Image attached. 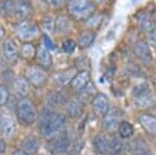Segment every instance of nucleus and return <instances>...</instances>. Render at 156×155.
<instances>
[{
    "mask_svg": "<svg viewBox=\"0 0 156 155\" xmlns=\"http://www.w3.org/2000/svg\"><path fill=\"white\" fill-rule=\"evenodd\" d=\"M40 147H41V143H40L39 139L34 136H26L21 142V151H23L29 155L36 154L39 151Z\"/></svg>",
    "mask_w": 156,
    "mask_h": 155,
    "instance_id": "15",
    "label": "nucleus"
},
{
    "mask_svg": "<svg viewBox=\"0 0 156 155\" xmlns=\"http://www.w3.org/2000/svg\"><path fill=\"white\" fill-rule=\"evenodd\" d=\"M16 116L21 124L31 125L37 121V112L32 102L21 99L16 105Z\"/></svg>",
    "mask_w": 156,
    "mask_h": 155,
    "instance_id": "3",
    "label": "nucleus"
},
{
    "mask_svg": "<svg viewBox=\"0 0 156 155\" xmlns=\"http://www.w3.org/2000/svg\"><path fill=\"white\" fill-rule=\"evenodd\" d=\"M29 82L25 77L22 76H18L14 79V82H12V86H14V89L16 91V93L21 97H26L28 96L30 89H29Z\"/></svg>",
    "mask_w": 156,
    "mask_h": 155,
    "instance_id": "18",
    "label": "nucleus"
},
{
    "mask_svg": "<svg viewBox=\"0 0 156 155\" xmlns=\"http://www.w3.org/2000/svg\"><path fill=\"white\" fill-rule=\"evenodd\" d=\"M95 37H96V34L95 32H93L92 30H87L84 31L78 37V46L80 48H87L90 45H92L93 42L95 41Z\"/></svg>",
    "mask_w": 156,
    "mask_h": 155,
    "instance_id": "22",
    "label": "nucleus"
},
{
    "mask_svg": "<svg viewBox=\"0 0 156 155\" xmlns=\"http://www.w3.org/2000/svg\"><path fill=\"white\" fill-rule=\"evenodd\" d=\"M25 78L34 86H42L47 81V74L41 67H30L26 70Z\"/></svg>",
    "mask_w": 156,
    "mask_h": 155,
    "instance_id": "6",
    "label": "nucleus"
},
{
    "mask_svg": "<svg viewBox=\"0 0 156 155\" xmlns=\"http://www.w3.org/2000/svg\"><path fill=\"white\" fill-rule=\"evenodd\" d=\"M71 28V22L67 16L60 15L55 19V31L58 34H65Z\"/></svg>",
    "mask_w": 156,
    "mask_h": 155,
    "instance_id": "20",
    "label": "nucleus"
},
{
    "mask_svg": "<svg viewBox=\"0 0 156 155\" xmlns=\"http://www.w3.org/2000/svg\"><path fill=\"white\" fill-rule=\"evenodd\" d=\"M134 155H151V154H150V153H149V152H148V151H146V150H145V151L136 152V153H135Z\"/></svg>",
    "mask_w": 156,
    "mask_h": 155,
    "instance_id": "40",
    "label": "nucleus"
},
{
    "mask_svg": "<svg viewBox=\"0 0 156 155\" xmlns=\"http://www.w3.org/2000/svg\"><path fill=\"white\" fill-rule=\"evenodd\" d=\"M137 21H138V24H140V28H142V30L146 32V33H148V32L152 29L153 25H152V21H151V16H149L147 12H138Z\"/></svg>",
    "mask_w": 156,
    "mask_h": 155,
    "instance_id": "23",
    "label": "nucleus"
},
{
    "mask_svg": "<svg viewBox=\"0 0 156 155\" xmlns=\"http://www.w3.org/2000/svg\"><path fill=\"white\" fill-rule=\"evenodd\" d=\"M70 147H71V139L65 134L52 137L47 145V148L49 149V151L54 154L64 153Z\"/></svg>",
    "mask_w": 156,
    "mask_h": 155,
    "instance_id": "5",
    "label": "nucleus"
},
{
    "mask_svg": "<svg viewBox=\"0 0 156 155\" xmlns=\"http://www.w3.org/2000/svg\"><path fill=\"white\" fill-rule=\"evenodd\" d=\"M93 111L97 116L104 117L109 111V100L108 97L103 93H98L92 100Z\"/></svg>",
    "mask_w": 156,
    "mask_h": 155,
    "instance_id": "7",
    "label": "nucleus"
},
{
    "mask_svg": "<svg viewBox=\"0 0 156 155\" xmlns=\"http://www.w3.org/2000/svg\"><path fill=\"white\" fill-rule=\"evenodd\" d=\"M65 125V117L52 111L51 109H44L40 117L39 129L41 134L46 139H52Z\"/></svg>",
    "mask_w": 156,
    "mask_h": 155,
    "instance_id": "1",
    "label": "nucleus"
},
{
    "mask_svg": "<svg viewBox=\"0 0 156 155\" xmlns=\"http://www.w3.org/2000/svg\"><path fill=\"white\" fill-rule=\"evenodd\" d=\"M47 101L51 106H59L64 103L65 97L60 92H51L47 96Z\"/></svg>",
    "mask_w": 156,
    "mask_h": 155,
    "instance_id": "28",
    "label": "nucleus"
},
{
    "mask_svg": "<svg viewBox=\"0 0 156 155\" xmlns=\"http://www.w3.org/2000/svg\"><path fill=\"white\" fill-rule=\"evenodd\" d=\"M0 15L3 17H9L14 15V1L12 0L0 1Z\"/></svg>",
    "mask_w": 156,
    "mask_h": 155,
    "instance_id": "27",
    "label": "nucleus"
},
{
    "mask_svg": "<svg viewBox=\"0 0 156 155\" xmlns=\"http://www.w3.org/2000/svg\"><path fill=\"white\" fill-rule=\"evenodd\" d=\"M3 37H4V29L2 28L1 26H0V41L3 39Z\"/></svg>",
    "mask_w": 156,
    "mask_h": 155,
    "instance_id": "41",
    "label": "nucleus"
},
{
    "mask_svg": "<svg viewBox=\"0 0 156 155\" xmlns=\"http://www.w3.org/2000/svg\"><path fill=\"white\" fill-rule=\"evenodd\" d=\"M3 55L9 62H15L19 57V50L17 44L12 39H6L3 42Z\"/></svg>",
    "mask_w": 156,
    "mask_h": 155,
    "instance_id": "14",
    "label": "nucleus"
},
{
    "mask_svg": "<svg viewBox=\"0 0 156 155\" xmlns=\"http://www.w3.org/2000/svg\"><path fill=\"white\" fill-rule=\"evenodd\" d=\"M135 105L140 108H148V107L152 106L153 104V98L151 96L150 92L140 95V96L135 97Z\"/></svg>",
    "mask_w": 156,
    "mask_h": 155,
    "instance_id": "25",
    "label": "nucleus"
},
{
    "mask_svg": "<svg viewBox=\"0 0 156 155\" xmlns=\"http://www.w3.org/2000/svg\"><path fill=\"white\" fill-rule=\"evenodd\" d=\"M42 28L46 33H52L55 30V20H53L51 17H45L42 20Z\"/></svg>",
    "mask_w": 156,
    "mask_h": 155,
    "instance_id": "30",
    "label": "nucleus"
},
{
    "mask_svg": "<svg viewBox=\"0 0 156 155\" xmlns=\"http://www.w3.org/2000/svg\"><path fill=\"white\" fill-rule=\"evenodd\" d=\"M43 1H44L48 6L55 7V9H56V7L62 6L65 3V0H43Z\"/></svg>",
    "mask_w": 156,
    "mask_h": 155,
    "instance_id": "36",
    "label": "nucleus"
},
{
    "mask_svg": "<svg viewBox=\"0 0 156 155\" xmlns=\"http://www.w3.org/2000/svg\"><path fill=\"white\" fill-rule=\"evenodd\" d=\"M138 121L147 133L151 136H156V117L152 114H143L140 116Z\"/></svg>",
    "mask_w": 156,
    "mask_h": 155,
    "instance_id": "17",
    "label": "nucleus"
},
{
    "mask_svg": "<svg viewBox=\"0 0 156 155\" xmlns=\"http://www.w3.org/2000/svg\"><path fill=\"white\" fill-rule=\"evenodd\" d=\"M124 149V145H123V142L121 139V137L115 136L112 137V139L109 142V151L112 152V154H120L121 152Z\"/></svg>",
    "mask_w": 156,
    "mask_h": 155,
    "instance_id": "29",
    "label": "nucleus"
},
{
    "mask_svg": "<svg viewBox=\"0 0 156 155\" xmlns=\"http://www.w3.org/2000/svg\"><path fill=\"white\" fill-rule=\"evenodd\" d=\"M90 80V73L89 70H81L74 76L71 81V86L75 91H82L89 84Z\"/></svg>",
    "mask_w": 156,
    "mask_h": 155,
    "instance_id": "12",
    "label": "nucleus"
},
{
    "mask_svg": "<svg viewBox=\"0 0 156 155\" xmlns=\"http://www.w3.org/2000/svg\"><path fill=\"white\" fill-rule=\"evenodd\" d=\"M95 1H96L97 3H104L106 0H95Z\"/></svg>",
    "mask_w": 156,
    "mask_h": 155,
    "instance_id": "43",
    "label": "nucleus"
},
{
    "mask_svg": "<svg viewBox=\"0 0 156 155\" xmlns=\"http://www.w3.org/2000/svg\"><path fill=\"white\" fill-rule=\"evenodd\" d=\"M147 92H149V86L146 83H142L133 90V95H134V97H137V96H140V95L147 93Z\"/></svg>",
    "mask_w": 156,
    "mask_h": 155,
    "instance_id": "33",
    "label": "nucleus"
},
{
    "mask_svg": "<svg viewBox=\"0 0 156 155\" xmlns=\"http://www.w3.org/2000/svg\"><path fill=\"white\" fill-rule=\"evenodd\" d=\"M37 62L39 66L43 69H49L52 66V56L49 52V49H47L44 45L40 46L37 49Z\"/></svg>",
    "mask_w": 156,
    "mask_h": 155,
    "instance_id": "16",
    "label": "nucleus"
},
{
    "mask_svg": "<svg viewBox=\"0 0 156 155\" xmlns=\"http://www.w3.org/2000/svg\"><path fill=\"white\" fill-rule=\"evenodd\" d=\"M96 9L90 0H70L68 2V11L76 20H87L94 15Z\"/></svg>",
    "mask_w": 156,
    "mask_h": 155,
    "instance_id": "2",
    "label": "nucleus"
},
{
    "mask_svg": "<svg viewBox=\"0 0 156 155\" xmlns=\"http://www.w3.org/2000/svg\"><path fill=\"white\" fill-rule=\"evenodd\" d=\"M16 33L20 40L28 42L39 36L40 28L37 24L29 21H22L16 26Z\"/></svg>",
    "mask_w": 156,
    "mask_h": 155,
    "instance_id": "4",
    "label": "nucleus"
},
{
    "mask_svg": "<svg viewBox=\"0 0 156 155\" xmlns=\"http://www.w3.org/2000/svg\"><path fill=\"white\" fill-rule=\"evenodd\" d=\"M16 131V124L12 117L9 114H0V134L4 137H12Z\"/></svg>",
    "mask_w": 156,
    "mask_h": 155,
    "instance_id": "9",
    "label": "nucleus"
},
{
    "mask_svg": "<svg viewBox=\"0 0 156 155\" xmlns=\"http://www.w3.org/2000/svg\"><path fill=\"white\" fill-rule=\"evenodd\" d=\"M103 120V128L108 133H114L115 130H118L119 125L121 123L120 116L115 109H109L108 112L105 114Z\"/></svg>",
    "mask_w": 156,
    "mask_h": 155,
    "instance_id": "10",
    "label": "nucleus"
},
{
    "mask_svg": "<svg viewBox=\"0 0 156 155\" xmlns=\"http://www.w3.org/2000/svg\"><path fill=\"white\" fill-rule=\"evenodd\" d=\"M89 22H87V25L90 27H97L99 23L101 22V16H99V15H93V16H90L89 19Z\"/></svg>",
    "mask_w": 156,
    "mask_h": 155,
    "instance_id": "35",
    "label": "nucleus"
},
{
    "mask_svg": "<svg viewBox=\"0 0 156 155\" xmlns=\"http://www.w3.org/2000/svg\"><path fill=\"white\" fill-rule=\"evenodd\" d=\"M75 75H76L75 69L73 68H69L67 70H64V71H59L53 75V82L57 86H65L67 84L71 83Z\"/></svg>",
    "mask_w": 156,
    "mask_h": 155,
    "instance_id": "13",
    "label": "nucleus"
},
{
    "mask_svg": "<svg viewBox=\"0 0 156 155\" xmlns=\"http://www.w3.org/2000/svg\"><path fill=\"white\" fill-rule=\"evenodd\" d=\"M82 111V102L78 99H73L68 103L67 112L72 118H77L80 116Z\"/></svg>",
    "mask_w": 156,
    "mask_h": 155,
    "instance_id": "21",
    "label": "nucleus"
},
{
    "mask_svg": "<svg viewBox=\"0 0 156 155\" xmlns=\"http://www.w3.org/2000/svg\"><path fill=\"white\" fill-rule=\"evenodd\" d=\"M6 150V143L2 139H0V154H3Z\"/></svg>",
    "mask_w": 156,
    "mask_h": 155,
    "instance_id": "38",
    "label": "nucleus"
},
{
    "mask_svg": "<svg viewBox=\"0 0 156 155\" xmlns=\"http://www.w3.org/2000/svg\"><path fill=\"white\" fill-rule=\"evenodd\" d=\"M134 53L137 58H140L145 64H150L152 62V53L147 42L138 41L134 45Z\"/></svg>",
    "mask_w": 156,
    "mask_h": 155,
    "instance_id": "11",
    "label": "nucleus"
},
{
    "mask_svg": "<svg viewBox=\"0 0 156 155\" xmlns=\"http://www.w3.org/2000/svg\"><path fill=\"white\" fill-rule=\"evenodd\" d=\"M153 25V24H152ZM148 37V41H149V44L151 46H153L154 48H156V28L154 26L152 27V29L148 32V33H146Z\"/></svg>",
    "mask_w": 156,
    "mask_h": 155,
    "instance_id": "34",
    "label": "nucleus"
},
{
    "mask_svg": "<svg viewBox=\"0 0 156 155\" xmlns=\"http://www.w3.org/2000/svg\"><path fill=\"white\" fill-rule=\"evenodd\" d=\"M93 146H94L95 151L100 155H106L109 152V142L106 139L104 136H96L93 141Z\"/></svg>",
    "mask_w": 156,
    "mask_h": 155,
    "instance_id": "19",
    "label": "nucleus"
},
{
    "mask_svg": "<svg viewBox=\"0 0 156 155\" xmlns=\"http://www.w3.org/2000/svg\"><path fill=\"white\" fill-rule=\"evenodd\" d=\"M9 94L6 87L3 86H0V106L5 105L7 100H9Z\"/></svg>",
    "mask_w": 156,
    "mask_h": 155,
    "instance_id": "32",
    "label": "nucleus"
},
{
    "mask_svg": "<svg viewBox=\"0 0 156 155\" xmlns=\"http://www.w3.org/2000/svg\"><path fill=\"white\" fill-rule=\"evenodd\" d=\"M62 50H64L66 53H72L73 51L76 48V43L72 40H66V41L62 42Z\"/></svg>",
    "mask_w": 156,
    "mask_h": 155,
    "instance_id": "31",
    "label": "nucleus"
},
{
    "mask_svg": "<svg viewBox=\"0 0 156 155\" xmlns=\"http://www.w3.org/2000/svg\"><path fill=\"white\" fill-rule=\"evenodd\" d=\"M32 15V6L29 0H14V16L25 21Z\"/></svg>",
    "mask_w": 156,
    "mask_h": 155,
    "instance_id": "8",
    "label": "nucleus"
},
{
    "mask_svg": "<svg viewBox=\"0 0 156 155\" xmlns=\"http://www.w3.org/2000/svg\"><path fill=\"white\" fill-rule=\"evenodd\" d=\"M118 132H119V136L121 139H130L133 136V133H134V128H133V126L129 122L122 121L119 125Z\"/></svg>",
    "mask_w": 156,
    "mask_h": 155,
    "instance_id": "24",
    "label": "nucleus"
},
{
    "mask_svg": "<svg viewBox=\"0 0 156 155\" xmlns=\"http://www.w3.org/2000/svg\"><path fill=\"white\" fill-rule=\"evenodd\" d=\"M14 155H29V154L25 153V152H23V151H21V150H20V151H16V152H15Z\"/></svg>",
    "mask_w": 156,
    "mask_h": 155,
    "instance_id": "42",
    "label": "nucleus"
},
{
    "mask_svg": "<svg viewBox=\"0 0 156 155\" xmlns=\"http://www.w3.org/2000/svg\"><path fill=\"white\" fill-rule=\"evenodd\" d=\"M151 21H152L153 26L156 28V9L155 11H153V12L151 14Z\"/></svg>",
    "mask_w": 156,
    "mask_h": 155,
    "instance_id": "39",
    "label": "nucleus"
},
{
    "mask_svg": "<svg viewBox=\"0 0 156 155\" xmlns=\"http://www.w3.org/2000/svg\"><path fill=\"white\" fill-rule=\"evenodd\" d=\"M44 46L46 47L47 49H53L54 48V45H53V43H52V41H51V39L47 36H45L44 37Z\"/></svg>",
    "mask_w": 156,
    "mask_h": 155,
    "instance_id": "37",
    "label": "nucleus"
},
{
    "mask_svg": "<svg viewBox=\"0 0 156 155\" xmlns=\"http://www.w3.org/2000/svg\"><path fill=\"white\" fill-rule=\"evenodd\" d=\"M37 54V49L31 43H25L22 45L20 50V55L25 59H30L34 57Z\"/></svg>",
    "mask_w": 156,
    "mask_h": 155,
    "instance_id": "26",
    "label": "nucleus"
}]
</instances>
